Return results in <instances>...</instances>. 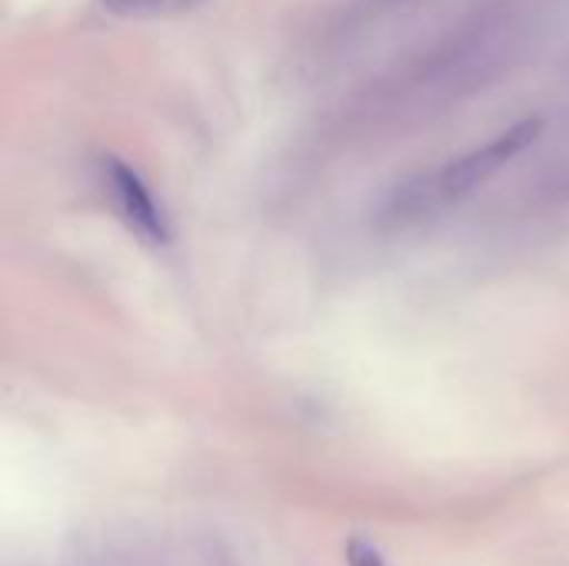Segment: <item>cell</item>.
<instances>
[{"label":"cell","instance_id":"obj_4","mask_svg":"<svg viewBox=\"0 0 569 566\" xmlns=\"http://www.w3.org/2000/svg\"><path fill=\"white\" fill-rule=\"evenodd\" d=\"M347 564L350 566H387V560H383V554H380L373 544H367V540H350V544H347Z\"/></svg>","mask_w":569,"mask_h":566},{"label":"cell","instance_id":"obj_2","mask_svg":"<svg viewBox=\"0 0 569 566\" xmlns=\"http://www.w3.org/2000/svg\"><path fill=\"white\" fill-rule=\"evenodd\" d=\"M103 173V190L113 200L120 220L147 244L163 247L170 240V220L163 214V207L157 203V197L150 193V187L143 183V177L137 170H130L123 160H103L100 167Z\"/></svg>","mask_w":569,"mask_h":566},{"label":"cell","instance_id":"obj_1","mask_svg":"<svg viewBox=\"0 0 569 566\" xmlns=\"http://www.w3.org/2000/svg\"><path fill=\"white\" fill-rule=\"evenodd\" d=\"M540 130H543L540 120H523V123L497 133L483 147L443 163L440 170L420 177L413 187H403V193H397V210H403V214H430V210H440V207H450V203L463 200L467 193L483 187L493 173H500L513 157H520L540 137Z\"/></svg>","mask_w":569,"mask_h":566},{"label":"cell","instance_id":"obj_3","mask_svg":"<svg viewBox=\"0 0 569 566\" xmlns=\"http://www.w3.org/2000/svg\"><path fill=\"white\" fill-rule=\"evenodd\" d=\"M203 0H103V7L117 17H133V20H150V17H173L183 10L200 7Z\"/></svg>","mask_w":569,"mask_h":566}]
</instances>
